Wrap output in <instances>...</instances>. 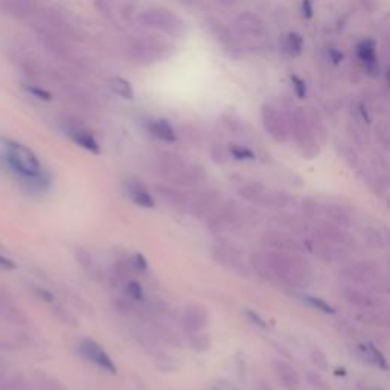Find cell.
I'll use <instances>...</instances> for the list:
<instances>
[{
  "mask_svg": "<svg viewBox=\"0 0 390 390\" xmlns=\"http://www.w3.org/2000/svg\"><path fill=\"white\" fill-rule=\"evenodd\" d=\"M0 167L10 171L31 191H46L51 176L46 173L35 153L15 140L0 136Z\"/></svg>",
  "mask_w": 390,
  "mask_h": 390,
  "instance_id": "obj_1",
  "label": "cell"
},
{
  "mask_svg": "<svg viewBox=\"0 0 390 390\" xmlns=\"http://www.w3.org/2000/svg\"><path fill=\"white\" fill-rule=\"evenodd\" d=\"M276 282L303 290L313 282V267L302 253L264 252Z\"/></svg>",
  "mask_w": 390,
  "mask_h": 390,
  "instance_id": "obj_2",
  "label": "cell"
},
{
  "mask_svg": "<svg viewBox=\"0 0 390 390\" xmlns=\"http://www.w3.org/2000/svg\"><path fill=\"white\" fill-rule=\"evenodd\" d=\"M238 194L241 198L251 201L256 206L273 210L287 209L294 205V197L291 194L280 189H270L260 182H244L238 188Z\"/></svg>",
  "mask_w": 390,
  "mask_h": 390,
  "instance_id": "obj_3",
  "label": "cell"
},
{
  "mask_svg": "<svg viewBox=\"0 0 390 390\" xmlns=\"http://www.w3.org/2000/svg\"><path fill=\"white\" fill-rule=\"evenodd\" d=\"M288 131L299 146V151L305 159H314L321 153V142L316 137L310 121V112L305 108H296L291 118L288 119Z\"/></svg>",
  "mask_w": 390,
  "mask_h": 390,
  "instance_id": "obj_4",
  "label": "cell"
},
{
  "mask_svg": "<svg viewBox=\"0 0 390 390\" xmlns=\"http://www.w3.org/2000/svg\"><path fill=\"white\" fill-rule=\"evenodd\" d=\"M137 22L146 28L158 29L168 37L180 38L186 33L185 22L180 17H177L173 11L162 10V8L144 11L142 14H139Z\"/></svg>",
  "mask_w": 390,
  "mask_h": 390,
  "instance_id": "obj_5",
  "label": "cell"
},
{
  "mask_svg": "<svg viewBox=\"0 0 390 390\" xmlns=\"http://www.w3.org/2000/svg\"><path fill=\"white\" fill-rule=\"evenodd\" d=\"M243 218L244 209L238 205V201L226 200L206 218V228L214 235H220V233L238 226Z\"/></svg>",
  "mask_w": 390,
  "mask_h": 390,
  "instance_id": "obj_6",
  "label": "cell"
},
{
  "mask_svg": "<svg viewBox=\"0 0 390 390\" xmlns=\"http://www.w3.org/2000/svg\"><path fill=\"white\" fill-rule=\"evenodd\" d=\"M261 244L264 248L271 252L282 253H302L305 248L300 241L294 238V235L280 229H267L261 233Z\"/></svg>",
  "mask_w": 390,
  "mask_h": 390,
  "instance_id": "obj_7",
  "label": "cell"
},
{
  "mask_svg": "<svg viewBox=\"0 0 390 390\" xmlns=\"http://www.w3.org/2000/svg\"><path fill=\"white\" fill-rule=\"evenodd\" d=\"M340 275L349 282L369 287L378 278L383 276V271L375 261H355L345 265L340 270Z\"/></svg>",
  "mask_w": 390,
  "mask_h": 390,
  "instance_id": "obj_8",
  "label": "cell"
},
{
  "mask_svg": "<svg viewBox=\"0 0 390 390\" xmlns=\"http://www.w3.org/2000/svg\"><path fill=\"white\" fill-rule=\"evenodd\" d=\"M212 260L238 276H251V267L246 264L241 253L229 244H215L212 247Z\"/></svg>",
  "mask_w": 390,
  "mask_h": 390,
  "instance_id": "obj_9",
  "label": "cell"
},
{
  "mask_svg": "<svg viewBox=\"0 0 390 390\" xmlns=\"http://www.w3.org/2000/svg\"><path fill=\"white\" fill-rule=\"evenodd\" d=\"M261 118L265 131L276 140V142H285L288 139V119L282 112L271 104H264L261 110Z\"/></svg>",
  "mask_w": 390,
  "mask_h": 390,
  "instance_id": "obj_10",
  "label": "cell"
},
{
  "mask_svg": "<svg viewBox=\"0 0 390 390\" xmlns=\"http://www.w3.org/2000/svg\"><path fill=\"white\" fill-rule=\"evenodd\" d=\"M314 237L322 238V239L328 241V243L343 247V248H350L355 246L354 237L350 235L346 229L340 228V226H335L328 220H322V221H319V224H316Z\"/></svg>",
  "mask_w": 390,
  "mask_h": 390,
  "instance_id": "obj_11",
  "label": "cell"
},
{
  "mask_svg": "<svg viewBox=\"0 0 390 390\" xmlns=\"http://www.w3.org/2000/svg\"><path fill=\"white\" fill-rule=\"evenodd\" d=\"M303 248H308L310 252H313L319 260H322L326 264H332L337 261H343L348 256L346 248L334 246L328 241L317 238L313 235V238H305L303 241Z\"/></svg>",
  "mask_w": 390,
  "mask_h": 390,
  "instance_id": "obj_12",
  "label": "cell"
},
{
  "mask_svg": "<svg viewBox=\"0 0 390 390\" xmlns=\"http://www.w3.org/2000/svg\"><path fill=\"white\" fill-rule=\"evenodd\" d=\"M78 350H80V354L84 358H87L89 362L96 364L98 368L104 369L110 373H116V371H118V368H116V364L112 360V357L108 355L103 349V346H101L99 343H96L95 340L83 339L80 341V346H78Z\"/></svg>",
  "mask_w": 390,
  "mask_h": 390,
  "instance_id": "obj_13",
  "label": "cell"
},
{
  "mask_svg": "<svg viewBox=\"0 0 390 390\" xmlns=\"http://www.w3.org/2000/svg\"><path fill=\"white\" fill-rule=\"evenodd\" d=\"M154 191L158 194L159 200H162L163 205H167L169 209L176 210L177 214L189 212L191 198L188 197V194H185L182 189H177L174 186L155 185Z\"/></svg>",
  "mask_w": 390,
  "mask_h": 390,
  "instance_id": "obj_14",
  "label": "cell"
},
{
  "mask_svg": "<svg viewBox=\"0 0 390 390\" xmlns=\"http://www.w3.org/2000/svg\"><path fill=\"white\" fill-rule=\"evenodd\" d=\"M223 195L217 189H206L200 192L197 197L191 200L189 214L197 218V220H206V218L214 212L217 206L221 203Z\"/></svg>",
  "mask_w": 390,
  "mask_h": 390,
  "instance_id": "obj_15",
  "label": "cell"
},
{
  "mask_svg": "<svg viewBox=\"0 0 390 390\" xmlns=\"http://www.w3.org/2000/svg\"><path fill=\"white\" fill-rule=\"evenodd\" d=\"M186 165H188V162L173 151H159L154 159V168L158 174L163 178H168V180H173Z\"/></svg>",
  "mask_w": 390,
  "mask_h": 390,
  "instance_id": "obj_16",
  "label": "cell"
},
{
  "mask_svg": "<svg viewBox=\"0 0 390 390\" xmlns=\"http://www.w3.org/2000/svg\"><path fill=\"white\" fill-rule=\"evenodd\" d=\"M270 223L273 226H276V229L285 230L294 237L305 238L311 232V226L307 218L294 214H278L276 217L271 218Z\"/></svg>",
  "mask_w": 390,
  "mask_h": 390,
  "instance_id": "obj_17",
  "label": "cell"
},
{
  "mask_svg": "<svg viewBox=\"0 0 390 390\" xmlns=\"http://www.w3.org/2000/svg\"><path fill=\"white\" fill-rule=\"evenodd\" d=\"M182 323L189 334L201 332L209 323V311L200 303H189L183 308Z\"/></svg>",
  "mask_w": 390,
  "mask_h": 390,
  "instance_id": "obj_18",
  "label": "cell"
},
{
  "mask_svg": "<svg viewBox=\"0 0 390 390\" xmlns=\"http://www.w3.org/2000/svg\"><path fill=\"white\" fill-rule=\"evenodd\" d=\"M66 135L74 140L76 145H80L84 150L90 151L92 154H99L101 148L98 140L93 136V133L89 131L85 127L83 126H78V124H67L65 127Z\"/></svg>",
  "mask_w": 390,
  "mask_h": 390,
  "instance_id": "obj_19",
  "label": "cell"
},
{
  "mask_svg": "<svg viewBox=\"0 0 390 390\" xmlns=\"http://www.w3.org/2000/svg\"><path fill=\"white\" fill-rule=\"evenodd\" d=\"M341 294L348 303L360 310H375L381 307V302L377 296H372L363 290H358L355 287H345L341 290Z\"/></svg>",
  "mask_w": 390,
  "mask_h": 390,
  "instance_id": "obj_20",
  "label": "cell"
},
{
  "mask_svg": "<svg viewBox=\"0 0 390 390\" xmlns=\"http://www.w3.org/2000/svg\"><path fill=\"white\" fill-rule=\"evenodd\" d=\"M273 371H275V375L278 381L282 384L284 389L287 390H298L300 387V375L299 372L296 371L290 363L276 360L273 363Z\"/></svg>",
  "mask_w": 390,
  "mask_h": 390,
  "instance_id": "obj_21",
  "label": "cell"
},
{
  "mask_svg": "<svg viewBox=\"0 0 390 390\" xmlns=\"http://www.w3.org/2000/svg\"><path fill=\"white\" fill-rule=\"evenodd\" d=\"M206 180V171L198 165H186L180 173H178L173 180L174 185L180 186V188H195V186L201 185Z\"/></svg>",
  "mask_w": 390,
  "mask_h": 390,
  "instance_id": "obj_22",
  "label": "cell"
},
{
  "mask_svg": "<svg viewBox=\"0 0 390 390\" xmlns=\"http://www.w3.org/2000/svg\"><path fill=\"white\" fill-rule=\"evenodd\" d=\"M237 28L241 35H246L251 38H261L265 33L264 23L261 22L258 15H255L252 12L241 14L237 19Z\"/></svg>",
  "mask_w": 390,
  "mask_h": 390,
  "instance_id": "obj_23",
  "label": "cell"
},
{
  "mask_svg": "<svg viewBox=\"0 0 390 390\" xmlns=\"http://www.w3.org/2000/svg\"><path fill=\"white\" fill-rule=\"evenodd\" d=\"M322 215L326 218L328 221L340 226L343 229H348L350 224H353V215H350L349 210L337 205V203H326V205H322Z\"/></svg>",
  "mask_w": 390,
  "mask_h": 390,
  "instance_id": "obj_24",
  "label": "cell"
},
{
  "mask_svg": "<svg viewBox=\"0 0 390 390\" xmlns=\"http://www.w3.org/2000/svg\"><path fill=\"white\" fill-rule=\"evenodd\" d=\"M377 44L373 40H363L357 48L358 58H360L362 65L368 70L369 75H377L380 70L378 58H377Z\"/></svg>",
  "mask_w": 390,
  "mask_h": 390,
  "instance_id": "obj_25",
  "label": "cell"
},
{
  "mask_svg": "<svg viewBox=\"0 0 390 390\" xmlns=\"http://www.w3.org/2000/svg\"><path fill=\"white\" fill-rule=\"evenodd\" d=\"M127 192L130 195V198L133 203H136L137 206L140 207H154L155 206V200L153 195L148 192L146 186L144 183H140L139 180H130L126 185Z\"/></svg>",
  "mask_w": 390,
  "mask_h": 390,
  "instance_id": "obj_26",
  "label": "cell"
},
{
  "mask_svg": "<svg viewBox=\"0 0 390 390\" xmlns=\"http://www.w3.org/2000/svg\"><path fill=\"white\" fill-rule=\"evenodd\" d=\"M75 258H76L78 264L81 265V269L87 273L89 278L95 279V280L103 279V271H101V269H99V264L95 258H93V255L89 251L78 247L75 251Z\"/></svg>",
  "mask_w": 390,
  "mask_h": 390,
  "instance_id": "obj_27",
  "label": "cell"
},
{
  "mask_svg": "<svg viewBox=\"0 0 390 390\" xmlns=\"http://www.w3.org/2000/svg\"><path fill=\"white\" fill-rule=\"evenodd\" d=\"M148 131L163 142H176L177 140V133L167 119L148 121Z\"/></svg>",
  "mask_w": 390,
  "mask_h": 390,
  "instance_id": "obj_28",
  "label": "cell"
},
{
  "mask_svg": "<svg viewBox=\"0 0 390 390\" xmlns=\"http://www.w3.org/2000/svg\"><path fill=\"white\" fill-rule=\"evenodd\" d=\"M248 267L256 273V276H260L261 279L267 280V282H276L275 276H273L270 265L265 260L264 252L262 253H255L251 256V261H248Z\"/></svg>",
  "mask_w": 390,
  "mask_h": 390,
  "instance_id": "obj_29",
  "label": "cell"
},
{
  "mask_svg": "<svg viewBox=\"0 0 390 390\" xmlns=\"http://www.w3.org/2000/svg\"><path fill=\"white\" fill-rule=\"evenodd\" d=\"M357 319L362 323L366 325H375V326H389V316L378 308L375 310H362L357 314Z\"/></svg>",
  "mask_w": 390,
  "mask_h": 390,
  "instance_id": "obj_30",
  "label": "cell"
},
{
  "mask_svg": "<svg viewBox=\"0 0 390 390\" xmlns=\"http://www.w3.org/2000/svg\"><path fill=\"white\" fill-rule=\"evenodd\" d=\"M108 85H110V89L121 98L133 99V96H135V90H133L131 84L126 80V78L115 76L110 81H108Z\"/></svg>",
  "mask_w": 390,
  "mask_h": 390,
  "instance_id": "obj_31",
  "label": "cell"
},
{
  "mask_svg": "<svg viewBox=\"0 0 390 390\" xmlns=\"http://www.w3.org/2000/svg\"><path fill=\"white\" fill-rule=\"evenodd\" d=\"M300 210L307 220H319L322 217V205L317 200L307 197L300 201Z\"/></svg>",
  "mask_w": 390,
  "mask_h": 390,
  "instance_id": "obj_32",
  "label": "cell"
},
{
  "mask_svg": "<svg viewBox=\"0 0 390 390\" xmlns=\"http://www.w3.org/2000/svg\"><path fill=\"white\" fill-rule=\"evenodd\" d=\"M284 48L285 52L290 53L291 57H298L302 53L303 49V38L300 34L298 33H290L285 37V42H284Z\"/></svg>",
  "mask_w": 390,
  "mask_h": 390,
  "instance_id": "obj_33",
  "label": "cell"
},
{
  "mask_svg": "<svg viewBox=\"0 0 390 390\" xmlns=\"http://www.w3.org/2000/svg\"><path fill=\"white\" fill-rule=\"evenodd\" d=\"M35 390H66L61 381L57 378H53L51 375H46V373H37L35 375Z\"/></svg>",
  "mask_w": 390,
  "mask_h": 390,
  "instance_id": "obj_34",
  "label": "cell"
},
{
  "mask_svg": "<svg viewBox=\"0 0 390 390\" xmlns=\"http://www.w3.org/2000/svg\"><path fill=\"white\" fill-rule=\"evenodd\" d=\"M210 337L207 334H201V332H194L191 334L189 337V346L191 349H194L195 353H206V350L210 349Z\"/></svg>",
  "mask_w": 390,
  "mask_h": 390,
  "instance_id": "obj_35",
  "label": "cell"
},
{
  "mask_svg": "<svg viewBox=\"0 0 390 390\" xmlns=\"http://www.w3.org/2000/svg\"><path fill=\"white\" fill-rule=\"evenodd\" d=\"M364 239L368 241V244L375 248H383L387 244V239L384 233L377 228H368L364 230Z\"/></svg>",
  "mask_w": 390,
  "mask_h": 390,
  "instance_id": "obj_36",
  "label": "cell"
},
{
  "mask_svg": "<svg viewBox=\"0 0 390 390\" xmlns=\"http://www.w3.org/2000/svg\"><path fill=\"white\" fill-rule=\"evenodd\" d=\"M53 314L58 319L61 323L69 325V326H78V317L70 311L69 308H66L65 305H56L53 307Z\"/></svg>",
  "mask_w": 390,
  "mask_h": 390,
  "instance_id": "obj_37",
  "label": "cell"
},
{
  "mask_svg": "<svg viewBox=\"0 0 390 390\" xmlns=\"http://www.w3.org/2000/svg\"><path fill=\"white\" fill-rule=\"evenodd\" d=\"M303 300H305L310 307L316 308L317 311H322V313H325V314L335 313V308L321 298H314V296H303Z\"/></svg>",
  "mask_w": 390,
  "mask_h": 390,
  "instance_id": "obj_38",
  "label": "cell"
},
{
  "mask_svg": "<svg viewBox=\"0 0 390 390\" xmlns=\"http://www.w3.org/2000/svg\"><path fill=\"white\" fill-rule=\"evenodd\" d=\"M311 360H313V363L317 366V369H321V371L330 369V360H328V357L322 349L316 348L311 350Z\"/></svg>",
  "mask_w": 390,
  "mask_h": 390,
  "instance_id": "obj_39",
  "label": "cell"
},
{
  "mask_svg": "<svg viewBox=\"0 0 390 390\" xmlns=\"http://www.w3.org/2000/svg\"><path fill=\"white\" fill-rule=\"evenodd\" d=\"M229 151H230L233 158L238 159V160H252V159H255V153L252 150H248V148H246V146L230 145Z\"/></svg>",
  "mask_w": 390,
  "mask_h": 390,
  "instance_id": "obj_40",
  "label": "cell"
},
{
  "mask_svg": "<svg viewBox=\"0 0 390 390\" xmlns=\"http://www.w3.org/2000/svg\"><path fill=\"white\" fill-rule=\"evenodd\" d=\"M126 291L133 300H142L144 299V290L137 280H128L126 285Z\"/></svg>",
  "mask_w": 390,
  "mask_h": 390,
  "instance_id": "obj_41",
  "label": "cell"
},
{
  "mask_svg": "<svg viewBox=\"0 0 390 390\" xmlns=\"http://www.w3.org/2000/svg\"><path fill=\"white\" fill-rule=\"evenodd\" d=\"M372 188L375 191V194H378V197H384L386 192L389 191V180L387 177L384 176H378L375 178V182L372 183Z\"/></svg>",
  "mask_w": 390,
  "mask_h": 390,
  "instance_id": "obj_42",
  "label": "cell"
},
{
  "mask_svg": "<svg viewBox=\"0 0 390 390\" xmlns=\"http://www.w3.org/2000/svg\"><path fill=\"white\" fill-rule=\"evenodd\" d=\"M25 89L28 90L29 95H33L34 98H38L42 101H51L52 99V95L48 90H44L42 87H37V85H25Z\"/></svg>",
  "mask_w": 390,
  "mask_h": 390,
  "instance_id": "obj_43",
  "label": "cell"
},
{
  "mask_svg": "<svg viewBox=\"0 0 390 390\" xmlns=\"http://www.w3.org/2000/svg\"><path fill=\"white\" fill-rule=\"evenodd\" d=\"M291 83H293V87H294V92H296V95H298V98H300V99L307 98V84H305V81H303L302 78H299V76L291 75Z\"/></svg>",
  "mask_w": 390,
  "mask_h": 390,
  "instance_id": "obj_44",
  "label": "cell"
},
{
  "mask_svg": "<svg viewBox=\"0 0 390 390\" xmlns=\"http://www.w3.org/2000/svg\"><path fill=\"white\" fill-rule=\"evenodd\" d=\"M31 290L34 291V294L37 296L38 299H42L44 302H53V294L51 291L46 290V288L37 287V285H31Z\"/></svg>",
  "mask_w": 390,
  "mask_h": 390,
  "instance_id": "obj_45",
  "label": "cell"
},
{
  "mask_svg": "<svg viewBox=\"0 0 390 390\" xmlns=\"http://www.w3.org/2000/svg\"><path fill=\"white\" fill-rule=\"evenodd\" d=\"M131 262H133V267L136 269V271H144L148 267V262L140 253H136L131 256Z\"/></svg>",
  "mask_w": 390,
  "mask_h": 390,
  "instance_id": "obj_46",
  "label": "cell"
},
{
  "mask_svg": "<svg viewBox=\"0 0 390 390\" xmlns=\"http://www.w3.org/2000/svg\"><path fill=\"white\" fill-rule=\"evenodd\" d=\"M308 380H310V383L313 384L314 387L321 389V390H328L326 381L321 375H317V373H308Z\"/></svg>",
  "mask_w": 390,
  "mask_h": 390,
  "instance_id": "obj_47",
  "label": "cell"
},
{
  "mask_svg": "<svg viewBox=\"0 0 390 390\" xmlns=\"http://www.w3.org/2000/svg\"><path fill=\"white\" fill-rule=\"evenodd\" d=\"M246 314H247V317L251 319V321L255 323V325H258L260 328H267V323H265V321L264 319L260 316V314H256L255 311H252V310H246Z\"/></svg>",
  "mask_w": 390,
  "mask_h": 390,
  "instance_id": "obj_48",
  "label": "cell"
},
{
  "mask_svg": "<svg viewBox=\"0 0 390 390\" xmlns=\"http://www.w3.org/2000/svg\"><path fill=\"white\" fill-rule=\"evenodd\" d=\"M15 262L10 258H6L5 255L0 253V270H6V271H11V270H15Z\"/></svg>",
  "mask_w": 390,
  "mask_h": 390,
  "instance_id": "obj_49",
  "label": "cell"
},
{
  "mask_svg": "<svg viewBox=\"0 0 390 390\" xmlns=\"http://www.w3.org/2000/svg\"><path fill=\"white\" fill-rule=\"evenodd\" d=\"M313 12H314L313 2H311V0H303V2H302V15H303V17L311 19V17H313Z\"/></svg>",
  "mask_w": 390,
  "mask_h": 390,
  "instance_id": "obj_50",
  "label": "cell"
},
{
  "mask_svg": "<svg viewBox=\"0 0 390 390\" xmlns=\"http://www.w3.org/2000/svg\"><path fill=\"white\" fill-rule=\"evenodd\" d=\"M362 5L366 8L368 11H375V8L378 5L377 0H360Z\"/></svg>",
  "mask_w": 390,
  "mask_h": 390,
  "instance_id": "obj_51",
  "label": "cell"
},
{
  "mask_svg": "<svg viewBox=\"0 0 390 390\" xmlns=\"http://www.w3.org/2000/svg\"><path fill=\"white\" fill-rule=\"evenodd\" d=\"M330 57H331V60L334 61V63L337 65V63H340V61H341L343 53L339 52V51H335V49H331V51H330Z\"/></svg>",
  "mask_w": 390,
  "mask_h": 390,
  "instance_id": "obj_52",
  "label": "cell"
},
{
  "mask_svg": "<svg viewBox=\"0 0 390 390\" xmlns=\"http://www.w3.org/2000/svg\"><path fill=\"white\" fill-rule=\"evenodd\" d=\"M256 390H275V389H273V387L267 383V381H260L258 386H256Z\"/></svg>",
  "mask_w": 390,
  "mask_h": 390,
  "instance_id": "obj_53",
  "label": "cell"
},
{
  "mask_svg": "<svg viewBox=\"0 0 390 390\" xmlns=\"http://www.w3.org/2000/svg\"><path fill=\"white\" fill-rule=\"evenodd\" d=\"M220 2L223 3V5H233V2H235V0H220Z\"/></svg>",
  "mask_w": 390,
  "mask_h": 390,
  "instance_id": "obj_54",
  "label": "cell"
},
{
  "mask_svg": "<svg viewBox=\"0 0 390 390\" xmlns=\"http://www.w3.org/2000/svg\"><path fill=\"white\" fill-rule=\"evenodd\" d=\"M210 390H220V389H210Z\"/></svg>",
  "mask_w": 390,
  "mask_h": 390,
  "instance_id": "obj_55",
  "label": "cell"
}]
</instances>
